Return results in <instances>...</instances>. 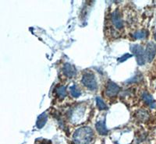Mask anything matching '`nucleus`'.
Masks as SVG:
<instances>
[{"label":"nucleus","mask_w":156,"mask_h":144,"mask_svg":"<svg viewBox=\"0 0 156 144\" xmlns=\"http://www.w3.org/2000/svg\"><path fill=\"white\" fill-rule=\"evenodd\" d=\"M62 71H63L64 75H65L66 77H69V78L74 77L76 73L75 66H73V65L69 64V63H66V64L64 65Z\"/></svg>","instance_id":"7"},{"label":"nucleus","mask_w":156,"mask_h":144,"mask_svg":"<svg viewBox=\"0 0 156 144\" xmlns=\"http://www.w3.org/2000/svg\"><path fill=\"white\" fill-rule=\"evenodd\" d=\"M96 129H97L98 132L101 135H106L108 134V129L105 126V121H100L98 122L95 125Z\"/></svg>","instance_id":"9"},{"label":"nucleus","mask_w":156,"mask_h":144,"mask_svg":"<svg viewBox=\"0 0 156 144\" xmlns=\"http://www.w3.org/2000/svg\"><path fill=\"white\" fill-rule=\"evenodd\" d=\"M40 144H44V143H40Z\"/></svg>","instance_id":"18"},{"label":"nucleus","mask_w":156,"mask_h":144,"mask_svg":"<svg viewBox=\"0 0 156 144\" xmlns=\"http://www.w3.org/2000/svg\"><path fill=\"white\" fill-rule=\"evenodd\" d=\"M132 55H129V54H126V55H122V57L119 58V59H118V61H119V62H124V61H126V59H129V57H131Z\"/></svg>","instance_id":"16"},{"label":"nucleus","mask_w":156,"mask_h":144,"mask_svg":"<svg viewBox=\"0 0 156 144\" xmlns=\"http://www.w3.org/2000/svg\"><path fill=\"white\" fill-rule=\"evenodd\" d=\"M119 90H120V88H119V86L115 84V83L112 82V81H109L108 83V85H107L105 94L108 97H114L119 92Z\"/></svg>","instance_id":"5"},{"label":"nucleus","mask_w":156,"mask_h":144,"mask_svg":"<svg viewBox=\"0 0 156 144\" xmlns=\"http://www.w3.org/2000/svg\"><path fill=\"white\" fill-rule=\"evenodd\" d=\"M82 84L90 91L97 89V81L94 75L91 73H85L82 77Z\"/></svg>","instance_id":"3"},{"label":"nucleus","mask_w":156,"mask_h":144,"mask_svg":"<svg viewBox=\"0 0 156 144\" xmlns=\"http://www.w3.org/2000/svg\"><path fill=\"white\" fill-rule=\"evenodd\" d=\"M145 55L147 60L151 62L156 55V44L153 42H149L147 44L146 47Z\"/></svg>","instance_id":"4"},{"label":"nucleus","mask_w":156,"mask_h":144,"mask_svg":"<svg viewBox=\"0 0 156 144\" xmlns=\"http://www.w3.org/2000/svg\"><path fill=\"white\" fill-rule=\"evenodd\" d=\"M136 116H137L138 119L140 120V121H145L146 119L148 118V114H147L145 111H143V110L139 111L138 113H137V115Z\"/></svg>","instance_id":"14"},{"label":"nucleus","mask_w":156,"mask_h":144,"mask_svg":"<svg viewBox=\"0 0 156 144\" xmlns=\"http://www.w3.org/2000/svg\"><path fill=\"white\" fill-rule=\"evenodd\" d=\"M130 51L132 52L133 55L136 57V62L140 66H143L145 64L146 62V55L144 49L140 45H133L130 47Z\"/></svg>","instance_id":"2"},{"label":"nucleus","mask_w":156,"mask_h":144,"mask_svg":"<svg viewBox=\"0 0 156 144\" xmlns=\"http://www.w3.org/2000/svg\"><path fill=\"white\" fill-rule=\"evenodd\" d=\"M96 102H97L98 108L100 110H106V109L108 108V107L106 106L105 102L103 101L102 100H101L100 98H96Z\"/></svg>","instance_id":"15"},{"label":"nucleus","mask_w":156,"mask_h":144,"mask_svg":"<svg viewBox=\"0 0 156 144\" xmlns=\"http://www.w3.org/2000/svg\"><path fill=\"white\" fill-rule=\"evenodd\" d=\"M112 22L117 29H121L123 27L122 16L119 11H115L112 14Z\"/></svg>","instance_id":"6"},{"label":"nucleus","mask_w":156,"mask_h":144,"mask_svg":"<svg viewBox=\"0 0 156 144\" xmlns=\"http://www.w3.org/2000/svg\"><path fill=\"white\" fill-rule=\"evenodd\" d=\"M56 95L58 98L63 99L66 96V89L64 86H60L56 88Z\"/></svg>","instance_id":"11"},{"label":"nucleus","mask_w":156,"mask_h":144,"mask_svg":"<svg viewBox=\"0 0 156 144\" xmlns=\"http://www.w3.org/2000/svg\"><path fill=\"white\" fill-rule=\"evenodd\" d=\"M47 119H48V116L46 113H42L37 117V122H36V126L37 129H41L44 127V125L46 123Z\"/></svg>","instance_id":"10"},{"label":"nucleus","mask_w":156,"mask_h":144,"mask_svg":"<svg viewBox=\"0 0 156 144\" xmlns=\"http://www.w3.org/2000/svg\"><path fill=\"white\" fill-rule=\"evenodd\" d=\"M154 40H155V41H156V33H155V34H154Z\"/></svg>","instance_id":"17"},{"label":"nucleus","mask_w":156,"mask_h":144,"mask_svg":"<svg viewBox=\"0 0 156 144\" xmlns=\"http://www.w3.org/2000/svg\"><path fill=\"white\" fill-rule=\"evenodd\" d=\"M69 91H70L71 95L73 98H79L81 95V93H80V91H79V89H78L76 85H73L69 87Z\"/></svg>","instance_id":"13"},{"label":"nucleus","mask_w":156,"mask_h":144,"mask_svg":"<svg viewBox=\"0 0 156 144\" xmlns=\"http://www.w3.org/2000/svg\"><path fill=\"white\" fill-rule=\"evenodd\" d=\"M94 137V132L89 127L79 128L74 132L73 140L74 144H90Z\"/></svg>","instance_id":"1"},{"label":"nucleus","mask_w":156,"mask_h":144,"mask_svg":"<svg viewBox=\"0 0 156 144\" xmlns=\"http://www.w3.org/2000/svg\"><path fill=\"white\" fill-rule=\"evenodd\" d=\"M147 35V32L146 30H139L133 34V37L135 39H143V38H145Z\"/></svg>","instance_id":"12"},{"label":"nucleus","mask_w":156,"mask_h":144,"mask_svg":"<svg viewBox=\"0 0 156 144\" xmlns=\"http://www.w3.org/2000/svg\"><path fill=\"white\" fill-rule=\"evenodd\" d=\"M142 99L145 102L146 105H148L151 108H156V103L154 101V98L147 92H144L142 94Z\"/></svg>","instance_id":"8"}]
</instances>
